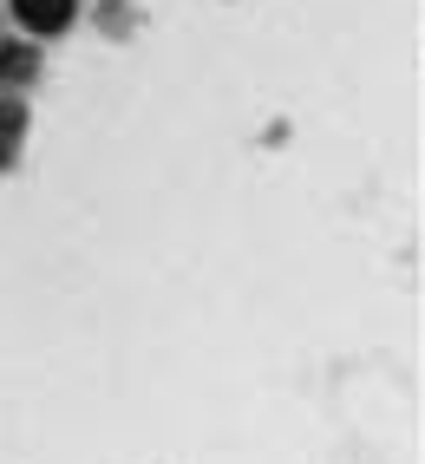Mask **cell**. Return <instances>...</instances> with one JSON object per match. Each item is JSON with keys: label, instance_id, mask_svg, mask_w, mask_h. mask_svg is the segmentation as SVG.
Here are the masks:
<instances>
[{"label": "cell", "instance_id": "1", "mask_svg": "<svg viewBox=\"0 0 425 464\" xmlns=\"http://www.w3.org/2000/svg\"><path fill=\"white\" fill-rule=\"evenodd\" d=\"M14 20L26 34H59L72 20V0H14Z\"/></svg>", "mask_w": 425, "mask_h": 464}, {"label": "cell", "instance_id": "2", "mask_svg": "<svg viewBox=\"0 0 425 464\" xmlns=\"http://www.w3.org/2000/svg\"><path fill=\"white\" fill-rule=\"evenodd\" d=\"M34 66H40V59H34V46H0V85H26V79H34Z\"/></svg>", "mask_w": 425, "mask_h": 464}, {"label": "cell", "instance_id": "3", "mask_svg": "<svg viewBox=\"0 0 425 464\" xmlns=\"http://www.w3.org/2000/svg\"><path fill=\"white\" fill-rule=\"evenodd\" d=\"M26 131V105L20 99H0V164L14 158V138Z\"/></svg>", "mask_w": 425, "mask_h": 464}]
</instances>
